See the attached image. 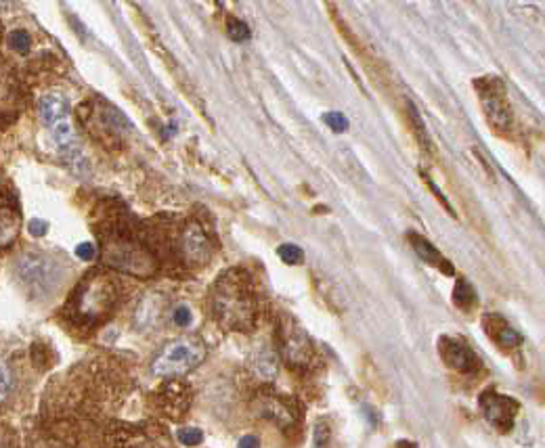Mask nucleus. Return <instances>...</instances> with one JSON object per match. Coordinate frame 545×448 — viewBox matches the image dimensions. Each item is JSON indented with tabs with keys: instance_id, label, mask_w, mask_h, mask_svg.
<instances>
[{
	"instance_id": "nucleus-21",
	"label": "nucleus",
	"mask_w": 545,
	"mask_h": 448,
	"mask_svg": "<svg viewBox=\"0 0 545 448\" xmlns=\"http://www.w3.org/2000/svg\"><path fill=\"white\" fill-rule=\"evenodd\" d=\"M11 392H13V371L5 361H0V402H5Z\"/></svg>"
},
{
	"instance_id": "nucleus-11",
	"label": "nucleus",
	"mask_w": 545,
	"mask_h": 448,
	"mask_svg": "<svg viewBox=\"0 0 545 448\" xmlns=\"http://www.w3.org/2000/svg\"><path fill=\"white\" fill-rule=\"evenodd\" d=\"M439 354L449 369H455L462 373H470L478 367L476 354L466 344H462L460 340H453V338L439 340Z\"/></svg>"
},
{
	"instance_id": "nucleus-13",
	"label": "nucleus",
	"mask_w": 545,
	"mask_h": 448,
	"mask_svg": "<svg viewBox=\"0 0 545 448\" xmlns=\"http://www.w3.org/2000/svg\"><path fill=\"white\" fill-rule=\"evenodd\" d=\"M483 325H485V331L493 338V342L501 348H518L522 344L520 333L499 314H489Z\"/></svg>"
},
{
	"instance_id": "nucleus-19",
	"label": "nucleus",
	"mask_w": 545,
	"mask_h": 448,
	"mask_svg": "<svg viewBox=\"0 0 545 448\" xmlns=\"http://www.w3.org/2000/svg\"><path fill=\"white\" fill-rule=\"evenodd\" d=\"M453 302L462 310H472L476 306V291L466 279H458V283L453 287Z\"/></svg>"
},
{
	"instance_id": "nucleus-25",
	"label": "nucleus",
	"mask_w": 545,
	"mask_h": 448,
	"mask_svg": "<svg viewBox=\"0 0 545 448\" xmlns=\"http://www.w3.org/2000/svg\"><path fill=\"white\" fill-rule=\"evenodd\" d=\"M170 318H172V322H174L176 327L185 329V327H189V325H191V320H193V314H191V308H189L187 304H178V306L172 310Z\"/></svg>"
},
{
	"instance_id": "nucleus-17",
	"label": "nucleus",
	"mask_w": 545,
	"mask_h": 448,
	"mask_svg": "<svg viewBox=\"0 0 545 448\" xmlns=\"http://www.w3.org/2000/svg\"><path fill=\"white\" fill-rule=\"evenodd\" d=\"M160 312H162V302H160V298H156V295H147L141 304H139V308H137V325H139V329H149V327H153L156 322H158V318H160Z\"/></svg>"
},
{
	"instance_id": "nucleus-12",
	"label": "nucleus",
	"mask_w": 545,
	"mask_h": 448,
	"mask_svg": "<svg viewBox=\"0 0 545 448\" xmlns=\"http://www.w3.org/2000/svg\"><path fill=\"white\" fill-rule=\"evenodd\" d=\"M158 402L162 404V408L170 415H174V419H178V415H183L189 408V390L187 386H183V381H168L160 392H158Z\"/></svg>"
},
{
	"instance_id": "nucleus-9",
	"label": "nucleus",
	"mask_w": 545,
	"mask_h": 448,
	"mask_svg": "<svg viewBox=\"0 0 545 448\" xmlns=\"http://www.w3.org/2000/svg\"><path fill=\"white\" fill-rule=\"evenodd\" d=\"M480 408H483L485 419L493 427H497L499 431H508V429H512L520 406L510 396H501L497 392H487L480 398Z\"/></svg>"
},
{
	"instance_id": "nucleus-15",
	"label": "nucleus",
	"mask_w": 545,
	"mask_h": 448,
	"mask_svg": "<svg viewBox=\"0 0 545 448\" xmlns=\"http://www.w3.org/2000/svg\"><path fill=\"white\" fill-rule=\"evenodd\" d=\"M409 241H411L415 254H417L426 264L443 270L445 275H453V264H451L439 250H436L428 239H424L421 235H409Z\"/></svg>"
},
{
	"instance_id": "nucleus-18",
	"label": "nucleus",
	"mask_w": 545,
	"mask_h": 448,
	"mask_svg": "<svg viewBox=\"0 0 545 448\" xmlns=\"http://www.w3.org/2000/svg\"><path fill=\"white\" fill-rule=\"evenodd\" d=\"M407 111H409V120H411V126H413V130H415L417 143H419L428 153H434L432 137H430V132H428V128H426V124H424V120H421V116H419L417 107H415L411 101H407Z\"/></svg>"
},
{
	"instance_id": "nucleus-6",
	"label": "nucleus",
	"mask_w": 545,
	"mask_h": 448,
	"mask_svg": "<svg viewBox=\"0 0 545 448\" xmlns=\"http://www.w3.org/2000/svg\"><path fill=\"white\" fill-rule=\"evenodd\" d=\"M103 260L107 266L118 268L128 275H137V277H149L156 273L153 256L131 239L109 241L103 250Z\"/></svg>"
},
{
	"instance_id": "nucleus-3",
	"label": "nucleus",
	"mask_w": 545,
	"mask_h": 448,
	"mask_svg": "<svg viewBox=\"0 0 545 448\" xmlns=\"http://www.w3.org/2000/svg\"><path fill=\"white\" fill-rule=\"evenodd\" d=\"M206 359V346L199 338L187 335V338L174 340L162 348V352L151 363V373L158 377H178L193 371Z\"/></svg>"
},
{
	"instance_id": "nucleus-28",
	"label": "nucleus",
	"mask_w": 545,
	"mask_h": 448,
	"mask_svg": "<svg viewBox=\"0 0 545 448\" xmlns=\"http://www.w3.org/2000/svg\"><path fill=\"white\" fill-rule=\"evenodd\" d=\"M76 256H78L80 260H86V262H90V260L97 256V250H94V245H92V243H80V245L76 248Z\"/></svg>"
},
{
	"instance_id": "nucleus-26",
	"label": "nucleus",
	"mask_w": 545,
	"mask_h": 448,
	"mask_svg": "<svg viewBox=\"0 0 545 448\" xmlns=\"http://www.w3.org/2000/svg\"><path fill=\"white\" fill-rule=\"evenodd\" d=\"M201 440H203V433L197 427H183V429H178V442L185 444V446H197V444H201Z\"/></svg>"
},
{
	"instance_id": "nucleus-24",
	"label": "nucleus",
	"mask_w": 545,
	"mask_h": 448,
	"mask_svg": "<svg viewBox=\"0 0 545 448\" xmlns=\"http://www.w3.org/2000/svg\"><path fill=\"white\" fill-rule=\"evenodd\" d=\"M30 44H32V38H30L28 32H24V30L11 32V36H9V46L15 49L17 53H28V51H30Z\"/></svg>"
},
{
	"instance_id": "nucleus-30",
	"label": "nucleus",
	"mask_w": 545,
	"mask_h": 448,
	"mask_svg": "<svg viewBox=\"0 0 545 448\" xmlns=\"http://www.w3.org/2000/svg\"><path fill=\"white\" fill-rule=\"evenodd\" d=\"M47 229H49V224H47L44 220L34 218V220L30 222V233H32L34 237H42V235L47 233Z\"/></svg>"
},
{
	"instance_id": "nucleus-32",
	"label": "nucleus",
	"mask_w": 545,
	"mask_h": 448,
	"mask_svg": "<svg viewBox=\"0 0 545 448\" xmlns=\"http://www.w3.org/2000/svg\"><path fill=\"white\" fill-rule=\"evenodd\" d=\"M401 448H417V446H415V444H411V442H403V444H401Z\"/></svg>"
},
{
	"instance_id": "nucleus-27",
	"label": "nucleus",
	"mask_w": 545,
	"mask_h": 448,
	"mask_svg": "<svg viewBox=\"0 0 545 448\" xmlns=\"http://www.w3.org/2000/svg\"><path fill=\"white\" fill-rule=\"evenodd\" d=\"M323 122H325L327 128L334 130V132H346L349 130V120L342 114H334V111H332V114H325Z\"/></svg>"
},
{
	"instance_id": "nucleus-29",
	"label": "nucleus",
	"mask_w": 545,
	"mask_h": 448,
	"mask_svg": "<svg viewBox=\"0 0 545 448\" xmlns=\"http://www.w3.org/2000/svg\"><path fill=\"white\" fill-rule=\"evenodd\" d=\"M11 78H9V71H7V67H5V63H3V59H0V92H9L11 90ZM3 107V105H0ZM5 109V107H3Z\"/></svg>"
},
{
	"instance_id": "nucleus-8",
	"label": "nucleus",
	"mask_w": 545,
	"mask_h": 448,
	"mask_svg": "<svg viewBox=\"0 0 545 448\" xmlns=\"http://www.w3.org/2000/svg\"><path fill=\"white\" fill-rule=\"evenodd\" d=\"M279 350L283 361L292 369H308L317 361V350L312 340L290 316H283L279 325Z\"/></svg>"
},
{
	"instance_id": "nucleus-2",
	"label": "nucleus",
	"mask_w": 545,
	"mask_h": 448,
	"mask_svg": "<svg viewBox=\"0 0 545 448\" xmlns=\"http://www.w3.org/2000/svg\"><path fill=\"white\" fill-rule=\"evenodd\" d=\"M118 302V291L114 281L103 275H92L76 289L72 308L78 318L84 322H97L114 310Z\"/></svg>"
},
{
	"instance_id": "nucleus-7",
	"label": "nucleus",
	"mask_w": 545,
	"mask_h": 448,
	"mask_svg": "<svg viewBox=\"0 0 545 448\" xmlns=\"http://www.w3.org/2000/svg\"><path fill=\"white\" fill-rule=\"evenodd\" d=\"M15 273L19 281L32 291V295H47L61 283V268L44 254H24Z\"/></svg>"
},
{
	"instance_id": "nucleus-22",
	"label": "nucleus",
	"mask_w": 545,
	"mask_h": 448,
	"mask_svg": "<svg viewBox=\"0 0 545 448\" xmlns=\"http://www.w3.org/2000/svg\"><path fill=\"white\" fill-rule=\"evenodd\" d=\"M277 256H279L285 264H290V266H296V264H300V262L304 260L302 250H300L298 245H294V243H283V245H279Z\"/></svg>"
},
{
	"instance_id": "nucleus-5",
	"label": "nucleus",
	"mask_w": 545,
	"mask_h": 448,
	"mask_svg": "<svg viewBox=\"0 0 545 448\" xmlns=\"http://www.w3.org/2000/svg\"><path fill=\"white\" fill-rule=\"evenodd\" d=\"M80 118L86 124L88 132L97 137L103 145L116 147L120 145V139L124 135V128H131L128 120L107 103H90L86 109H80Z\"/></svg>"
},
{
	"instance_id": "nucleus-4",
	"label": "nucleus",
	"mask_w": 545,
	"mask_h": 448,
	"mask_svg": "<svg viewBox=\"0 0 545 448\" xmlns=\"http://www.w3.org/2000/svg\"><path fill=\"white\" fill-rule=\"evenodd\" d=\"M485 118L497 135H505L512 128V107L508 101L505 84L499 78H480L474 82Z\"/></svg>"
},
{
	"instance_id": "nucleus-1",
	"label": "nucleus",
	"mask_w": 545,
	"mask_h": 448,
	"mask_svg": "<svg viewBox=\"0 0 545 448\" xmlns=\"http://www.w3.org/2000/svg\"><path fill=\"white\" fill-rule=\"evenodd\" d=\"M246 270H229L214 285L212 304L216 320L227 329L250 333L258 322V298Z\"/></svg>"
},
{
	"instance_id": "nucleus-10",
	"label": "nucleus",
	"mask_w": 545,
	"mask_h": 448,
	"mask_svg": "<svg viewBox=\"0 0 545 448\" xmlns=\"http://www.w3.org/2000/svg\"><path fill=\"white\" fill-rule=\"evenodd\" d=\"M181 252L183 258L191 266H203L212 258V243L206 235V231L199 227L197 222L187 224V229L181 235Z\"/></svg>"
},
{
	"instance_id": "nucleus-14",
	"label": "nucleus",
	"mask_w": 545,
	"mask_h": 448,
	"mask_svg": "<svg viewBox=\"0 0 545 448\" xmlns=\"http://www.w3.org/2000/svg\"><path fill=\"white\" fill-rule=\"evenodd\" d=\"M19 207L11 199L0 195V248L13 243L19 233Z\"/></svg>"
},
{
	"instance_id": "nucleus-31",
	"label": "nucleus",
	"mask_w": 545,
	"mask_h": 448,
	"mask_svg": "<svg viewBox=\"0 0 545 448\" xmlns=\"http://www.w3.org/2000/svg\"><path fill=\"white\" fill-rule=\"evenodd\" d=\"M258 446H260V440L252 433H248L240 440V448H258Z\"/></svg>"
},
{
	"instance_id": "nucleus-23",
	"label": "nucleus",
	"mask_w": 545,
	"mask_h": 448,
	"mask_svg": "<svg viewBox=\"0 0 545 448\" xmlns=\"http://www.w3.org/2000/svg\"><path fill=\"white\" fill-rule=\"evenodd\" d=\"M254 369H256V371H258V373H260L265 379H269V377H275V373H277V365H275V359H273V354H271V352H262Z\"/></svg>"
},
{
	"instance_id": "nucleus-16",
	"label": "nucleus",
	"mask_w": 545,
	"mask_h": 448,
	"mask_svg": "<svg viewBox=\"0 0 545 448\" xmlns=\"http://www.w3.org/2000/svg\"><path fill=\"white\" fill-rule=\"evenodd\" d=\"M69 111V103L61 94H47L40 101V118L47 126H57L65 120Z\"/></svg>"
},
{
	"instance_id": "nucleus-20",
	"label": "nucleus",
	"mask_w": 545,
	"mask_h": 448,
	"mask_svg": "<svg viewBox=\"0 0 545 448\" xmlns=\"http://www.w3.org/2000/svg\"><path fill=\"white\" fill-rule=\"evenodd\" d=\"M227 32H229V36H231L235 42H246V40H250V36H252V30L248 28V24L242 21V19H237V17H231V19L227 21Z\"/></svg>"
}]
</instances>
